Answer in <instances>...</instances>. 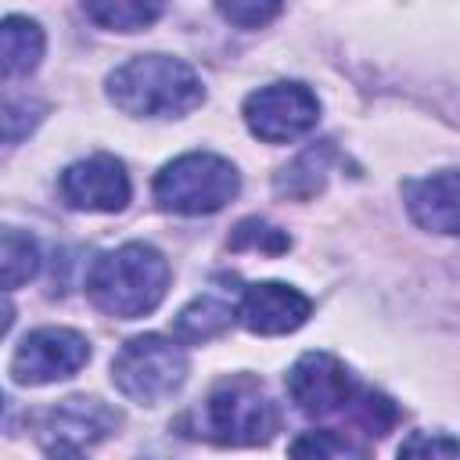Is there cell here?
I'll return each mask as SVG.
<instances>
[{
  "mask_svg": "<svg viewBox=\"0 0 460 460\" xmlns=\"http://www.w3.org/2000/svg\"><path fill=\"white\" fill-rule=\"evenodd\" d=\"M108 97L137 119H180L205 101L198 72L169 54H140L108 75Z\"/></svg>",
  "mask_w": 460,
  "mask_h": 460,
  "instance_id": "obj_1",
  "label": "cell"
},
{
  "mask_svg": "<svg viewBox=\"0 0 460 460\" xmlns=\"http://www.w3.org/2000/svg\"><path fill=\"white\" fill-rule=\"evenodd\" d=\"M169 288V262L151 244H122L115 252H104L86 277L90 302L119 320L147 316Z\"/></svg>",
  "mask_w": 460,
  "mask_h": 460,
  "instance_id": "obj_2",
  "label": "cell"
},
{
  "mask_svg": "<svg viewBox=\"0 0 460 460\" xmlns=\"http://www.w3.org/2000/svg\"><path fill=\"white\" fill-rule=\"evenodd\" d=\"M187 424L198 438H208L216 446H262L277 428V413L262 385L248 374H237L223 377L205 395V402L187 413Z\"/></svg>",
  "mask_w": 460,
  "mask_h": 460,
  "instance_id": "obj_3",
  "label": "cell"
},
{
  "mask_svg": "<svg viewBox=\"0 0 460 460\" xmlns=\"http://www.w3.org/2000/svg\"><path fill=\"white\" fill-rule=\"evenodd\" d=\"M241 190L237 169L208 151H190L162 165L155 176V201L162 212L176 216H205L219 212L226 201H234Z\"/></svg>",
  "mask_w": 460,
  "mask_h": 460,
  "instance_id": "obj_4",
  "label": "cell"
},
{
  "mask_svg": "<svg viewBox=\"0 0 460 460\" xmlns=\"http://www.w3.org/2000/svg\"><path fill=\"white\" fill-rule=\"evenodd\" d=\"M187 352L180 341L162 338V334H140L129 338L115 359H111V385L140 402V406H155L162 399H169L183 381H187Z\"/></svg>",
  "mask_w": 460,
  "mask_h": 460,
  "instance_id": "obj_5",
  "label": "cell"
},
{
  "mask_svg": "<svg viewBox=\"0 0 460 460\" xmlns=\"http://www.w3.org/2000/svg\"><path fill=\"white\" fill-rule=\"evenodd\" d=\"M244 126L266 144H288L309 133L320 119V104L302 83H270L244 97Z\"/></svg>",
  "mask_w": 460,
  "mask_h": 460,
  "instance_id": "obj_6",
  "label": "cell"
},
{
  "mask_svg": "<svg viewBox=\"0 0 460 460\" xmlns=\"http://www.w3.org/2000/svg\"><path fill=\"white\" fill-rule=\"evenodd\" d=\"M90 359V341L72 327H40L22 338L11 356V377L18 385H50L83 370Z\"/></svg>",
  "mask_w": 460,
  "mask_h": 460,
  "instance_id": "obj_7",
  "label": "cell"
},
{
  "mask_svg": "<svg viewBox=\"0 0 460 460\" xmlns=\"http://www.w3.org/2000/svg\"><path fill=\"white\" fill-rule=\"evenodd\" d=\"M115 428H119V413L111 406H104L101 399L72 395L40 417L36 435L50 456H79L101 438H108Z\"/></svg>",
  "mask_w": 460,
  "mask_h": 460,
  "instance_id": "obj_8",
  "label": "cell"
},
{
  "mask_svg": "<svg viewBox=\"0 0 460 460\" xmlns=\"http://www.w3.org/2000/svg\"><path fill=\"white\" fill-rule=\"evenodd\" d=\"M356 392L359 388L349 367L331 352H305L288 370V395L309 417H331L338 410H349Z\"/></svg>",
  "mask_w": 460,
  "mask_h": 460,
  "instance_id": "obj_9",
  "label": "cell"
},
{
  "mask_svg": "<svg viewBox=\"0 0 460 460\" xmlns=\"http://www.w3.org/2000/svg\"><path fill=\"white\" fill-rule=\"evenodd\" d=\"M58 190L65 198V205L83 208V212H119L129 201V176L126 165L111 155H90L83 162H72L61 180Z\"/></svg>",
  "mask_w": 460,
  "mask_h": 460,
  "instance_id": "obj_10",
  "label": "cell"
},
{
  "mask_svg": "<svg viewBox=\"0 0 460 460\" xmlns=\"http://www.w3.org/2000/svg\"><path fill=\"white\" fill-rule=\"evenodd\" d=\"M309 313H313V302L298 288H288L280 280L248 284L237 302V320L252 334H262V338L298 331L309 320Z\"/></svg>",
  "mask_w": 460,
  "mask_h": 460,
  "instance_id": "obj_11",
  "label": "cell"
},
{
  "mask_svg": "<svg viewBox=\"0 0 460 460\" xmlns=\"http://www.w3.org/2000/svg\"><path fill=\"white\" fill-rule=\"evenodd\" d=\"M406 208L417 226L446 237H460V169L431 172L402 187Z\"/></svg>",
  "mask_w": 460,
  "mask_h": 460,
  "instance_id": "obj_12",
  "label": "cell"
},
{
  "mask_svg": "<svg viewBox=\"0 0 460 460\" xmlns=\"http://www.w3.org/2000/svg\"><path fill=\"white\" fill-rule=\"evenodd\" d=\"M0 58H4V75H29L40 58H43V29L32 18L7 14L0 25Z\"/></svg>",
  "mask_w": 460,
  "mask_h": 460,
  "instance_id": "obj_13",
  "label": "cell"
},
{
  "mask_svg": "<svg viewBox=\"0 0 460 460\" xmlns=\"http://www.w3.org/2000/svg\"><path fill=\"white\" fill-rule=\"evenodd\" d=\"M234 316H237V309L230 302H223L216 295H201V298H194L190 305L180 309V316H176V338L180 341H212L223 331H230Z\"/></svg>",
  "mask_w": 460,
  "mask_h": 460,
  "instance_id": "obj_14",
  "label": "cell"
},
{
  "mask_svg": "<svg viewBox=\"0 0 460 460\" xmlns=\"http://www.w3.org/2000/svg\"><path fill=\"white\" fill-rule=\"evenodd\" d=\"M165 0H83L90 22L111 32H140L162 14Z\"/></svg>",
  "mask_w": 460,
  "mask_h": 460,
  "instance_id": "obj_15",
  "label": "cell"
},
{
  "mask_svg": "<svg viewBox=\"0 0 460 460\" xmlns=\"http://www.w3.org/2000/svg\"><path fill=\"white\" fill-rule=\"evenodd\" d=\"M40 270V248L29 234L7 226L0 237V284L4 291H14L18 284H25L32 273Z\"/></svg>",
  "mask_w": 460,
  "mask_h": 460,
  "instance_id": "obj_16",
  "label": "cell"
},
{
  "mask_svg": "<svg viewBox=\"0 0 460 460\" xmlns=\"http://www.w3.org/2000/svg\"><path fill=\"white\" fill-rule=\"evenodd\" d=\"M327 158H331V144L323 140L320 147L313 144L309 151H302L291 165L280 169L277 176V190L280 194H295V198H309L323 187V172H327Z\"/></svg>",
  "mask_w": 460,
  "mask_h": 460,
  "instance_id": "obj_17",
  "label": "cell"
},
{
  "mask_svg": "<svg viewBox=\"0 0 460 460\" xmlns=\"http://www.w3.org/2000/svg\"><path fill=\"white\" fill-rule=\"evenodd\" d=\"M230 248H234V252L280 255V252L291 248V237H288L280 226L266 223V219H241V223L234 226V234H230Z\"/></svg>",
  "mask_w": 460,
  "mask_h": 460,
  "instance_id": "obj_18",
  "label": "cell"
},
{
  "mask_svg": "<svg viewBox=\"0 0 460 460\" xmlns=\"http://www.w3.org/2000/svg\"><path fill=\"white\" fill-rule=\"evenodd\" d=\"M349 410H352V420H356L367 435H385V431L399 420L395 402H392L388 395H381V392H367V388L356 392V399L349 402Z\"/></svg>",
  "mask_w": 460,
  "mask_h": 460,
  "instance_id": "obj_19",
  "label": "cell"
},
{
  "mask_svg": "<svg viewBox=\"0 0 460 460\" xmlns=\"http://www.w3.org/2000/svg\"><path fill=\"white\" fill-rule=\"evenodd\" d=\"M284 0H216V11L237 29H262L280 14Z\"/></svg>",
  "mask_w": 460,
  "mask_h": 460,
  "instance_id": "obj_20",
  "label": "cell"
},
{
  "mask_svg": "<svg viewBox=\"0 0 460 460\" xmlns=\"http://www.w3.org/2000/svg\"><path fill=\"white\" fill-rule=\"evenodd\" d=\"M295 456H363L367 449L363 446H356V442H349L345 435H334V431H305L302 438H295L291 446H288Z\"/></svg>",
  "mask_w": 460,
  "mask_h": 460,
  "instance_id": "obj_21",
  "label": "cell"
},
{
  "mask_svg": "<svg viewBox=\"0 0 460 460\" xmlns=\"http://www.w3.org/2000/svg\"><path fill=\"white\" fill-rule=\"evenodd\" d=\"M399 456H460V442L456 438H446V435H410L402 446H399Z\"/></svg>",
  "mask_w": 460,
  "mask_h": 460,
  "instance_id": "obj_22",
  "label": "cell"
}]
</instances>
